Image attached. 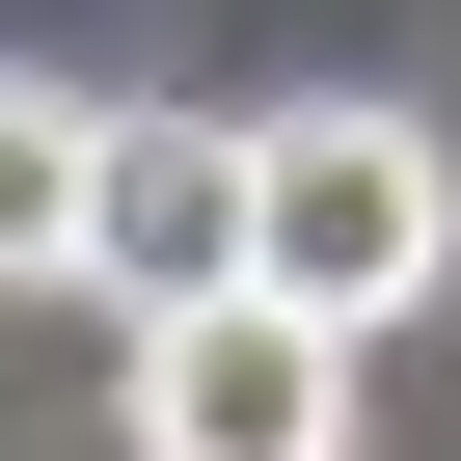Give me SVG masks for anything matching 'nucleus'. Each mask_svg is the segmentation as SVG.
<instances>
[{
  "label": "nucleus",
  "instance_id": "f257e3e1",
  "mask_svg": "<svg viewBox=\"0 0 461 461\" xmlns=\"http://www.w3.org/2000/svg\"><path fill=\"white\" fill-rule=\"evenodd\" d=\"M461 272V163H434V109H380V82H326V109H245V299H299V326H407Z\"/></svg>",
  "mask_w": 461,
  "mask_h": 461
},
{
  "label": "nucleus",
  "instance_id": "f03ea898",
  "mask_svg": "<svg viewBox=\"0 0 461 461\" xmlns=\"http://www.w3.org/2000/svg\"><path fill=\"white\" fill-rule=\"evenodd\" d=\"M353 434H380V380L299 299H163L136 326V461H353Z\"/></svg>",
  "mask_w": 461,
  "mask_h": 461
},
{
  "label": "nucleus",
  "instance_id": "7ed1b4c3",
  "mask_svg": "<svg viewBox=\"0 0 461 461\" xmlns=\"http://www.w3.org/2000/svg\"><path fill=\"white\" fill-rule=\"evenodd\" d=\"M82 272L163 326V299H245V136L217 109H109V163H82Z\"/></svg>",
  "mask_w": 461,
  "mask_h": 461
},
{
  "label": "nucleus",
  "instance_id": "20e7f679",
  "mask_svg": "<svg viewBox=\"0 0 461 461\" xmlns=\"http://www.w3.org/2000/svg\"><path fill=\"white\" fill-rule=\"evenodd\" d=\"M82 163H109L82 82H0V299H55V272H82Z\"/></svg>",
  "mask_w": 461,
  "mask_h": 461
}]
</instances>
